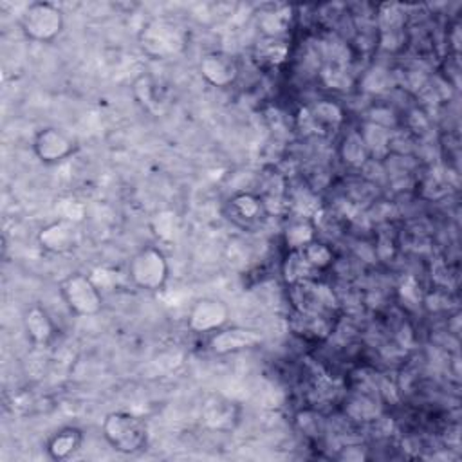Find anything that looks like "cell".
<instances>
[{
    "mask_svg": "<svg viewBox=\"0 0 462 462\" xmlns=\"http://www.w3.org/2000/svg\"><path fill=\"white\" fill-rule=\"evenodd\" d=\"M38 242L45 251H51V253L70 251L76 244V231L72 222L67 218H61L45 226L38 235Z\"/></svg>",
    "mask_w": 462,
    "mask_h": 462,
    "instance_id": "obj_10",
    "label": "cell"
},
{
    "mask_svg": "<svg viewBox=\"0 0 462 462\" xmlns=\"http://www.w3.org/2000/svg\"><path fill=\"white\" fill-rule=\"evenodd\" d=\"M229 215L240 226H253L265 215V206L258 195L238 193L229 200Z\"/></svg>",
    "mask_w": 462,
    "mask_h": 462,
    "instance_id": "obj_11",
    "label": "cell"
},
{
    "mask_svg": "<svg viewBox=\"0 0 462 462\" xmlns=\"http://www.w3.org/2000/svg\"><path fill=\"white\" fill-rule=\"evenodd\" d=\"M34 155L45 164H58L69 159L76 150V141L60 128H42L32 141Z\"/></svg>",
    "mask_w": 462,
    "mask_h": 462,
    "instance_id": "obj_5",
    "label": "cell"
},
{
    "mask_svg": "<svg viewBox=\"0 0 462 462\" xmlns=\"http://www.w3.org/2000/svg\"><path fill=\"white\" fill-rule=\"evenodd\" d=\"M199 69L208 83H211L213 87H220V88L233 85L235 79L238 78L236 61L233 60V56L220 52V51L208 52L200 60Z\"/></svg>",
    "mask_w": 462,
    "mask_h": 462,
    "instance_id": "obj_8",
    "label": "cell"
},
{
    "mask_svg": "<svg viewBox=\"0 0 462 462\" xmlns=\"http://www.w3.org/2000/svg\"><path fill=\"white\" fill-rule=\"evenodd\" d=\"M81 442H83V433L78 428L67 426L58 430L54 435H51L45 449L52 460H67L81 448Z\"/></svg>",
    "mask_w": 462,
    "mask_h": 462,
    "instance_id": "obj_12",
    "label": "cell"
},
{
    "mask_svg": "<svg viewBox=\"0 0 462 462\" xmlns=\"http://www.w3.org/2000/svg\"><path fill=\"white\" fill-rule=\"evenodd\" d=\"M60 292L70 312L76 316H94L103 307V296L94 280L83 273H74L60 283Z\"/></svg>",
    "mask_w": 462,
    "mask_h": 462,
    "instance_id": "obj_4",
    "label": "cell"
},
{
    "mask_svg": "<svg viewBox=\"0 0 462 462\" xmlns=\"http://www.w3.org/2000/svg\"><path fill=\"white\" fill-rule=\"evenodd\" d=\"M289 11L291 9H287V7H278L269 13H263L260 16V27L263 29V32L271 38H276L282 32H285L291 23V14H287Z\"/></svg>",
    "mask_w": 462,
    "mask_h": 462,
    "instance_id": "obj_15",
    "label": "cell"
},
{
    "mask_svg": "<svg viewBox=\"0 0 462 462\" xmlns=\"http://www.w3.org/2000/svg\"><path fill=\"white\" fill-rule=\"evenodd\" d=\"M23 325H25L27 336L34 343L45 345L54 336V323L51 321L49 314L38 305H32L31 309H27L25 318H23Z\"/></svg>",
    "mask_w": 462,
    "mask_h": 462,
    "instance_id": "obj_13",
    "label": "cell"
},
{
    "mask_svg": "<svg viewBox=\"0 0 462 462\" xmlns=\"http://www.w3.org/2000/svg\"><path fill=\"white\" fill-rule=\"evenodd\" d=\"M168 262L161 249L146 245L139 249L128 262V276L135 287L144 291H159L168 280Z\"/></svg>",
    "mask_w": 462,
    "mask_h": 462,
    "instance_id": "obj_2",
    "label": "cell"
},
{
    "mask_svg": "<svg viewBox=\"0 0 462 462\" xmlns=\"http://www.w3.org/2000/svg\"><path fill=\"white\" fill-rule=\"evenodd\" d=\"M105 440L119 453H137L146 446L148 426L146 422L128 411H112L101 424Z\"/></svg>",
    "mask_w": 462,
    "mask_h": 462,
    "instance_id": "obj_1",
    "label": "cell"
},
{
    "mask_svg": "<svg viewBox=\"0 0 462 462\" xmlns=\"http://www.w3.org/2000/svg\"><path fill=\"white\" fill-rule=\"evenodd\" d=\"M143 49L155 58H166L168 54H175L182 45L180 31L164 20L150 22L141 34Z\"/></svg>",
    "mask_w": 462,
    "mask_h": 462,
    "instance_id": "obj_6",
    "label": "cell"
},
{
    "mask_svg": "<svg viewBox=\"0 0 462 462\" xmlns=\"http://www.w3.org/2000/svg\"><path fill=\"white\" fill-rule=\"evenodd\" d=\"M229 318V309L224 301L217 298H200L189 309L188 325L195 332H217Z\"/></svg>",
    "mask_w": 462,
    "mask_h": 462,
    "instance_id": "obj_7",
    "label": "cell"
},
{
    "mask_svg": "<svg viewBox=\"0 0 462 462\" xmlns=\"http://www.w3.org/2000/svg\"><path fill=\"white\" fill-rule=\"evenodd\" d=\"M300 254H301V258L307 262V265L310 269H318V271L327 269L332 263V260H334L332 249L327 244H323V242H319L316 238L310 240L307 245H303L300 249Z\"/></svg>",
    "mask_w": 462,
    "mask_h": 462,
    "instance_id": "obj_14",
    "label": "cell"
},
{
    "mask_svg": "<svg viewBox=\"0 0 462 462\" xmlns=\"http://www.w3.org/2000/svg\"><path fill=\"white\" fill-rule=\"evenodd\" d=\"M262 343V336L256 330L249 328H220L213 332L211 336V350L217 354H229V352H240L247 348H254Z\"/></svg>",
    "mask_w": 462,
    "mask_h": 462,
    "instance_id": "obj_9",
    "label": "cell"
},
{
    "mask_svg": "<svg viewBox=\"0 0 462 462\" xmlns=\"http://www.w3.org/2000/svg\"><path fill=\"white\" fill-rule=\"evenodd\" d=\"M20 27L29 40L51 42L63 29V14L51 2H32L25 7L20 18Z\"/></svg>",
    "mask_w": 462,
    "mask_h": 462,
    "instance_id": "obj_3",
    "label": "cell"
}]
</instances>
